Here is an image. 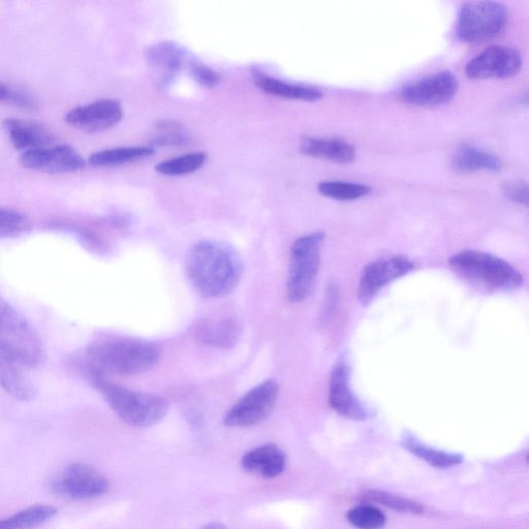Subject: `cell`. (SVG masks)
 I'll use <instances>...</instances> for the list:
<instances>
[{"mask_svg": "<svg viewBox=\"0 0 529 529\" xmlns=\"http://www.w3.org/2000/svg\"><path fill=\"white\" fill-rule=\"evenodd\" d=\"M185 270L202 297L223 298L239 285L243 266L239 255L228 244L203 240L191 248Z\"/></svg>", "mask_w": 529, "mask_h": 529, "instance_id": "1", "label": "cell"}, {"mask_svg": "<svg viewBox=\"0 0 529 529\" xmlns=\"http://www.w3.org/2000/svg\"><path fill=\"white\" fill-rule=\"evenodd\" d=\"M161 357L152 342L120 338L98 342L87 351L92 377L136 376L152 369Z\"/></svg>", "mask_w": 529, "mask_h": 529, "instance_id": "2", "label": "cell"}, {"mask_svg": "<svg viewBox=\"0 0 529 529\" xmlns=\"http://www.w3.org/2000/svg\"><path fill=\"white\" fill-rule=\"evenodd\" d=\"M98 390L116 415L127 424L146 428L158 424L169 412V404L159 395L123 388L103 377H93Z\"/></svg>", "mask_w": 529, "mask_h": 529, "instance_id": "3", "label": "cell"}, {"mask_svg": "<svg viewBox=\"0 0 529 529\" xmlns=\"http://www.w3.org/2000/svg\"><path fill=\"white\" fill-rule=\"evenodd\" d=\"M452 269L471 283L493 291L512 292L522 287L523 275L508 262L478 251L454 255Z\"/></svg>", "mask_w": 529, "mask_h": 529, "instance_id": "4", "label": "cell"}, {"mask_svg": "<svg viewBox=\"0 0 529 529\" xmlns=\"http://www.w3.org/2000/svg\"><path fill=\"white\" fill-rule=\"evenodd\" d=\"M0 353L7 354L28 368H35L44 359L42 341L18 311L0 297Z\"/></svg>", "mask_w": 529, "mask_h": 529, "instance_id": "5", "label": "cell"}, {"mask_svg": "<svg viewBox=\"0 0 529 529\" xmlns=\"http://www.w3.org/2000/svg\"><path fill=\"white\" fill-rule=\"evenodd\" d=\"M322 232L298 238L292 246L287 283L289 300L300 303L313 291L321 262Z\"/></svg>", "mask_w": 529, "mask_h": 529, "instance_id": "6", "label": "cell"}, {"mask_svg": "<svg viewBox=\"0 0 529 529\" xmlns=\"http://www.w3.org/2000/svg\"><path fill=\"white\" fill-rule=\"evenodd\" d=\"M507 8L496 2H470L461 6L457 36L465 43H481L500 37L508 24Z\"/></svg>", "mask_w": 529, "mask_h": 529, "instance_id": "7", "label": "cell"}, {"mask_svg": "<svg viewBox=\"0 0 529 529\" xmlns=\"http://www.w3.org/2000/svg\"><path fill=\"white\" fill-rule=\"evenodd\" d=\"M279 394V386L266 381L245 393L227 412L224 422L228 427L246 428L266 420L272 413Z\"/></svg>", "mask_w": 529, "mask_h": 529, "instance_id": "8", "label": "cell"}, {"mask_svg": "<svg viewBox=\"0 0 529 529\" xmlns=\"http://www.w3.org/2000/svg\"><path fill=\"white\" fill-rule=\"evenodd\" d=\"M53 491L73 501L97 499L109 490L108 480L84 463H72L52 482Z\"/></svg>", "mask_w": 529, "mask_h": 529, "instance_id": "9", "label": "cell"}, {"mask_svg": "<svg viewBox=\"0 0 529 529\" xmlns=\"http://www.w3.org/2000/svg\"><path fill=\"white\" fill-rule=\"evenodd\" d=\"M458 86L455 75L443 71L407 84L401 90V98L415 106H441L455 97Z\"/></svg>", "mask_w": 529, "mask_h": 529, "instance_id": "10", "label": "cell"}, {"mask_svg": "<svg viewBox=\"0 0 529 529\" xmlns=\"http://www.w3.org/2000/svg\"><path fill=\"white\" fill-rule=\"evenodd\" d=\"M522 67L520 53L509 47L493 46L474 57L466 65L465 73L473 80L508 79Z\"/></svg>", "mask_w": 529, "mask_h": 529, "instance_id": "11", "label": "cell"}, {"mask_svg": "<svg viewBox=\"0 0 529 529\" xmlns=\"http://www.w3.org/2000/svg\"><path fill=\"white\" fill-rule=\"evenodd\" d=\"M415 265L404 257H394L369 264L362 272L358 297L363 305L369 304L394 280L409 274Z\"/></svg>", "mask_w": 529, "mask_h": 529, "instance_id": "12", "label": "cell"}, {"mask_svg": "<svg viewBox=\"0 0 529 529\" xmlns=\"http://www.w3.org/2000/svg\"><path fill=\"white\" fill-rule=\"evenodd\" d=\"M19 162L25 169L50 174L73 173L85 166L79 152L67 145L26 151Z\"/></svg>", "mask_w": 529, "mask_h": 529, "instance_id": "13", "label": "cell"}, {"mask_svg": "<svg viewBox=\"0 0 529 529\" xmlns=\"http://www.w3.org/2000/svg\"><path fill=\"white\" fill-rule=\"evenodd\" d=\"M330 407L340 416L354 421H364L369 412L354 394L350 384V368L344 360L333 367L329 385Z\"/></svg>", "mask_w": 529, "mask_h": 529, "instance_id": "14", "label": "cell"}, {"mask_svg": "<svg viewBox=\"0 0 529 529\" xmlns=\"http://www.w3.org/2000/svg\"><path fill=\"white\" fill-rule=\"evenodd\" d=\"M122 117L123 111L118 102L101 100L71 110L66 115V121L81 131L98 133L115 127Z\"/></svg>", "mask_w": 529, "mask_h": 529, "instance_id": "15", "label": "cell"}, {"mask_svg": "<svg viewBox=\"0 0 529 529\" xmlns=\"http://www.w3.org/2000/svg\"><path fill=\"white\" fill-rule=\"evenodd\" d=\"M146 57L163 84L170 83L185 66L189 67L191 61L188 52L173 42H161L151 46Z\"/></svg>", "mask_w": 529, "mask_h": 529, "instance_id": "16", "label": "cell"}, {"mask_svg": "<svg viewBox=\"0 0 529 529\" xmlns=\"http://www.w3.org/2000/svg\"><path fill=\"white\" fill-rule=\"evenodd\" d=\"M29 369L17 359L0 353V386L17 400H34L38 390L28 376Z\"/></svg>", "mask_w": 529, "mask_h": 529, "instance_id": "17", "label": "cell"}, {"mask_svg": "<svg viewBox=\"0 0 529 529\" xmlns=\"http://www.w3.org/2000/svg\"><path fill=\"white\" fill-rule=\"evenodd\" d=\"M4 127L14 147L24 152L48 148L55 142L53 135L36 121L8 118Z\"/></svg>", "mask_w": 529, "mask_h": 529, "instance_id": "18", "label": "cell"}, {"mask_svg": "<svg viewBox=\"0 0 529 529\" xmlns=\"http://www.w3.org/2000/svg\"><path fill=\"white\" fill-rule=\"evenodd\" d=\"M287 458L282 449L267 444L246 453L241 461L242 468L265 479H274L286 469Z\"/></svg>", "mask_w": 529, "mask_h": 529, "instance_id": "19", "label": "cell"}, {"mask_svg": "<svg viewBox=\"0 0 529 529\" xmlns=\"http://www.w3.org/2000/svg\"><path fill=\"white\" fill-rule=\"evenodd\" d=\"M300 150L308 157L336 164H351L356 159L354 146L339 139L305 138L301 141Z\"/></svg>", "mask_w": 529, "mask_h": 529, "instance_id": "20", "label": "cell"}, {"mask_svg": "<svg viewBox=\"0 0 529 529\" xmlns=\"http://www.w3.org/2000/svg\"><path fill=\"white\" fill-rule=\"evenodd\" d=\"M242 333V327L238 321L224 318L202 323L198 329V338L204 345L228 350L234 347Z\"/></svg>", "mask_w": 529, "mask_h": 529, "instance_id": "21", "label": "cell"}, {"mask_svg": "<svg viewBox=\"0 0 529 529\" xmlns=\"http://www.w3.org/2000/svg\"><path fill=\"white\" fill-rule=\"evenodd\" d=\"M451 165L459 173L499 172L503 168L501 160L496 155L471 145L458 148L452 157Z\"/></svg>", "mask_w": 529, "mask_h": 529, "instance_id": "22", "label": "cell"}, {"mask_svg": "<svg viewBox=\"0 0 529 529\" xmlns=\"http://www.w3.org/2000/svg\"><path fill=\"white\" fill-rule=\"evenodd\" d=\"M401 445L411 454L437 469H451L461 464L464 460L462 454L433 448L420 441L411 432H404L401 438Z\"/></svg>", "mask_w": 529, "mask_h": 529, "instance_id": "23", "label": "cell"}, {"mask_svg": "<svg viewBox=\"0 0 529 529\" xmlns=\"http://www.w3.org/2000/svg\"><path fill=\"white\" fill-rule=\"evenodd\" d=\"M256 84L269 95L304 102H317L322 99V92L314 87L291 84L283 80H278L267 76H258Z\"/></svg>", "mask_w": 529, "mask_h": 529, "instance_id": "24", "label": "cell"}, {"mask_svg": "<svg viewBox=\"0 0 529 529\" xmlns=\"http://www.w3.org/2000/svg\"><path fill=\"white\" fill-rule=\"evenodd\" d=\"M152 154L154 149L145 146L112 148L93 153L89 158V164L99 168L117 167L147 159Z\"/></svg>", "mask_w": 529, "mask_h": 529, "instance_id": "25", "label": "cell"}, {"mask_svg": "<svg viewBox=\"0 0 529 529\" xmlns=\"http://www.w3.org/2000/svg\"><path fill=\"white\" fill-rule=\"evenodd\" d=\"M57 515V509L47 505L26 508L0 519V529H30L45 524Z\"/></svg>", "mask_w": 529, "mask_h": 529, "instance_id": "26", "label": "cell"}, {"mask_svg": "<svg viewBox=\"0 0 529 529\" xmlns=\"http://www.w3.org/2000/svg\"><path fill=\"white\" fill-rule=\"evenodd\" d=\"M321 195L337 201H354L367 196L371 190L361 183L323 181L318 186Z\"/></svg>", "mask_w": 529, "mask_h": 529, "instance_id": "27", "label": "cell"}, {"mask_svg": "<svg viewBox=\"0 0 529 529\" xmlns=\"http://www.w3.org/2000/svg\"><path fill=\"white\" fill-rule=\"evenodd\" d=\"M208 157L205 152H194L160 163L155 170L164 176H182L200 170Z\"/></svg>", "mask_w": 529, "mask_h": 529, "instance_id": "28", "label": "cell"}, {"mask_svg": "<svg viewBox=\"0 0 529 529\" xmlns=\"http://www.w3.org/2000/svg\"><path fill=\"white\" fill-rule=\"evenodd\" d=\"M365 497L373 503L404 514L421 515L424 513V507L420 503L391 492L370 490L365 494Z\"/></svg>", "mask_w": 529, "mask_h": 529, "instance_id": "29", "label": "cell"}, {"mask_svg": "<svg viewBox=\"0 0 529 529\" xmlns=\"http://www.w3.org/2000/svg\"><path fill=\"white\" fill-rule=\"evenodd\" d=\"M348 521L359 529H381L385 526V514L375 506L362 505L352 508L347 513Z\"/></svg>", "mask_w": 529, "mask_h": 529, "instance_id": "30", "label": "cell"}, {"mask_svg": "<svg viewBox=\"0 0 529 529\" xmlns=\"http://www.w3.org/2000/svg\"><path fill=\"white\" fill-rule=\"evenodd\" d=\"M29 227L30 223L23 213L0 208V237L18 236L27 231Z\"/></svg>", "mask_w": 529, "mask_h": 529, "instance_id": "31", "label": "cell"}, {"mask_svg": "<svg viewBox=\"0 0 529 529\" xmlns=\"http://www.w3.org/2000/svg\"><path fill=\"white\" fill-rule=\"evenodd\" d=\"M188 137L179 123L163 121L155 130L153 143L159 146H174L184 144Z\"/></svg>", "mask_w": 529, "mask_h": 529, "instance_id": "32", "label": "cell"}, {"mask_svg": "<svg viewBox=\"0 0 529 529\" xmlns=\"http://www.w3.org/2000/svg\"><path fill=\"white\" fill-rule=\"evenodd\" d=\"M188 68L191 77L203 87L213 88L221 83V76L199 61L191 60Z\"/></svg>", "mask_w": 529, "mask_h": 529, "instance_id": "33", "label": "cell"}, {"mask_svg": "<svg viewBox=\"0 0 529 529\" xmlns=\"http://www.w3.org/2000/svg\"><path fill=\"white\" fill-rule=\"evenodd\" d=\"M504 195L512 202L528 205V185L523 180L509 181L503 186Z\"/></svg>", "mask_w": 529, "mask_h": 529, "instance_id": "34", "label": "cell"}, {"mask_svg": "<svg viewBox=\"0 0 529 529\" xmlns=\"http://www.w3.org/2000/svg\"><path fill=\"white\" fill-rule=\"evenodd\" d=\"M6 103L23 109H36L37 102L28 93L10 87Z\"/></svg>", "mask_w": 529, "mask_h": 529, "instance_id": "35", "label": "cell"}, {"mask_svg": "<svg viewBox=\"0 0 529 529\" xmlns=\"http://www.w3.org/2000/svg\"><path fill=\"white\" fill-rule=\"evenodd\" d=\"M10 87L0 83V103L6 102L9 95Z\"/></svg>", "mask_w": 529, "mask_h": 529, "instance_id": "36", "label": "cell"}, {"mask_svg": "<svg viewBox=\"0 0 529 529\" xmlns=\"http://www.w3.org/2000/svg\"><path fill=\"white\" fill-rule=\"evenodd\" d=\"M201 529H228V528L222 523L213 522V523L207 524Z\"/></svg>", "mask_w": 529, "mask_h": 529, "instance_id": "37", "label": "cell"}]
</instances>
